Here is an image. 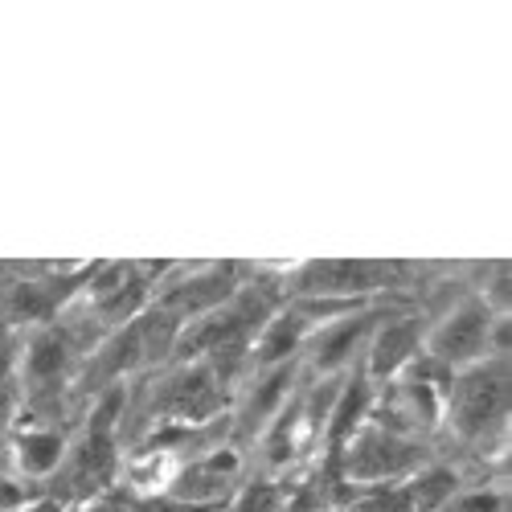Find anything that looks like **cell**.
<instances>
[{"instance_id":"obj_8","label":"cell","mask_w":512,"mask_h":512,"mask_svg":"<svg viewBox=\"0 0 512 512\" xmlns=\"http://www.w3.org/2000/svg\"><path fill=\"white\" fill-rule=\"evenodd\" d=\"M295 377H300V361H287V365H275V369L259 373V381H254L250 394L242 398V410H238V422H234L238 439H263L271 431V422L291 402Z\"/></svg>"},{"instance_id":"obj_9","label":"cell","mask_w":512,"mask_h":512,"mask_svg":"<svg viewBox=\"0 0 512 512\" xmlns=\"http://www.w3.org/2000/svg\"><path fill=\"white\" fill-rule=\"evenodd\" d=\"M234 291H238V275H234L230 267L193 271V275H185L177 287H168V291L160 295V304H156V308L168 312L173 320H181V324H189V320L213 312L218 304H226Z\"/></svg>"},{"instance_id":"obj_10","label":"cell","mask_w":512,"mask_h":512,"mask_svg":"<svg viewBox=\"0 0 512 512\" xmlns=\"http://www.w3.org/2000/svg\"><path fill=\"white\" fill-rule=\"evenodd\" d=\"M422 320L418 316H390L373 336H369V357H365V377L369 381H390L422 345Z\"/></svg>"},{"instance_id":"obj_19","label":"cell","mask_w":512,"mask_h":512,"mask_svg":"<svg viewBox=\"0 0 512 512\" xmlns=\"http://www.w3.org/2000/svg\"><path fill=\"white\" fill-rule=\"evenodd\" d=\"M21 504V488L17 484H5L0 480V512H13Z\"/></svg>"},{"instance_id":"obj_16","label":"cell","mask_w":512,"mask_h":512,"mask_svg":"<svg viewBox=\"0 0 512 512\" xmlns=\"http://www.w3.org/2000/svg\"><path fill=\"white\" fill-rule=\"evenodd\" d=\"M58 304H62V287L58 283H46V279L21 283L13 291V316L17 320H41V316H50Z\"/></svg>"},{"instance_id":"obj_17","label":"cell","mask_w":512,"mask_h":512,"mask_svg":"<svg viewBox=\"0 0 512 512\" xmlns=\"http://www.w3.org/2000/svg\"><path fill=\"white\" fill-rule=\"evenodd\" d=\"M279 508H283V492L275 484H263V480L242 488V496L234 504V512H279Z\"/></svg>"},{"instance_id":"obj_7","label":"cell","mask_w":512,"mask_h":512,"mask_svg":"<svg viewBox=\"0 0 512 512\" xmlns=\"http://www.w3.org/2000/svg\"><path fill=\"white\" fill-rule=\"evenodd\" d=\"M295 291L312 295V300H369V291H381L394 283V271L381 263H361V259H328L312 263L291 275Z\"/></svg>"},{"instance_id":"obj_3","label":"cell","mask_w":512,"mask_h":512,"mask_svg":"<svg viewBox=\"0 0 512 512\" xmlns=\"http://www.w3.org/2000/svg\"><path fill=\"white\" fill-rule=\"evenodd\" d=\"M340 459V476L345 480H357V484H394V480H410L414 472H422L431 451L418 439H406V435H394L386 426H365V431H353L349 443L336 451Z\"/></svg>"},{"instance_id":"obj_5","label":"cell","mask_w":512,"mask_h":512,"mask_svg":"<svg viewBox=\"0 0 512 512\" xmlns=\"http://www.w3.org/2000/svg\"><path fill=\"white\" fill-rule=\"evenodd\" d=\"M222 394H226V369H218V361H209V357L189 361L152 386V414L177 418L181 426L201 422L222 402Z\"/></svg>"},{"instance_id":"obj_2","label":"cell","mask_w":512,"mask_h":512,"mask_svg":"<svg viewBox=\"0 0 512 512\" xmlns=\"http://www.w3.org/2000/svg\"><path fill=\"white\" fill-rule=\"evenodd\" d=\"M508 426V365L476 361L451 390V431L463 443H492Z\"/></svg>"},{"instance_id":"obj_18","label":"cell","mask_w":512,"mask_h":512,"mask_svg":"<svg viewBox=\"0 0 512 512\" xmlns=\"http://www.w3.org/2000/svg\"><path fill=\"white\" fill-rule=\"evenodd\" d=\"M439 512H504L500 492H455Z\"/></svg>"},{"instance_id":"obj_12","label":"cell","mask_w":512,"mask_h":512,"mask_svg":"<svg viewBox=\"0 0 512 512\" xmlns=\"http://www.w3.org/2000/svg\"><path fill=\"white\" fill-rule=\"evenodd\" d=\"M66 365H70V340L62 332H37V340L25 353V381H29V390H37V394L58 390L62 377H66Z\"/></svg>"},{"instance_id":"obj_11","label":"cell","mask_w":512,"mask_h":512,"mask_svg":"<svg viewBox=\"0 0 512 512\" xmlns=\"http://www.w3.org/2000/svg\"><path fill=\"white\" fill-rule=\"evenodd\" d=\"M308 332H312V324L300 316V308H283V312H275V316L263 324V332L254 336V349H250L254 369L263 373V369H275V365L295 361V353L304 349Z\"/></svg>"},{"instance_id":"obj_14","label":"cell","mask_w":512,"mask_h":512,"mask_svg":"<svg viewBox=\"0 0 512 512\" xmlns=\"http://www.w3.org/2000/svg\"><path fill=\"white\" fill-rule=\"evenodd\" d=\"M410 512H439L455 492H459V476L455 472H439V467H422L402 484Z\"/></svg>"},{"instance_id":"obj_15","label":"cell","mask_w":512,"mask_h":512,"mask_svg":"<svg viewBox=\"0 0 512 512\" xmlns=\"http://www.w3.org/2000/svg\"><path fill=\"white\" fill-rule=\"evenodd\" d=\"M62 451H66V443H62V435H54V431H29V435H21V443H17V459H21V467H25L29 476L54 472L58 459H62Z\"/></svg>"},{"instance_id":"obj_6","label":"cell","mask_w":512,"mask_h":512,"mask_svg":"<svg viewBox=\"0 0 512 512\" xmlns=\"http://www.w3.org/2000/svg\"><path fill=\"white\" fill-rule=\"evenodd\" d=\"M426 353H431L443 369H459V365H476L484 357V349L492 345V312L480 300L459 304L443 324H435L422 336Z\"/></svg>"},{"instance_id":"obj_1","label":"cell","mask_w":512,"mask_h":512,"mask_svg":"<svg viewBox=\"0 0 512 512\" xmlns=\"http://www.w3.org/2000/svg\"><path fill=\"white\" fill-rule=\"evenodd\" d=\"M271 316H275V308L259 287H238L226 304L181 324L173 361L189 365V361H205V357H234L246 345H254V336L263 332V324Z\"/></svg>"},{"instance_id":"obj_13","label":"cell","mask_w":512,"mask_h":512,"mask_svg":"<svg viewBox=\"0 0 512 512\" xmlns=\"http://www.w3.org/2000/svg\"><path fill=\"white\" fill-rule=\"evenodd\" d=\"M369 402H373V381L365 377V369H353L349 381H340V394L332 402V414H328V439H332V451H340L349 443V435L361 426V418L369 414Z\"/></svg>"},{"instance_id":"obj_20","label":"cell","mask_w":512,"mask_h":512,"mask_svg":"<svg viewBox=\"0 0 512 512\" xmlns=\"http://www.w3.org/2000/svg\"><path fill=\"white\" fill-rule=\"evenodd\" d=\"M5 369H9V349H5V336H0V381H5Z\"/></svg>"},{"instance_id":"obj_4","label":"cell","mask_w":512,"mask_h":512,"mask_svg":"<svg viewBox=\"0 0 512 512\" xmlns=\"http://www.w3.org/2000/svg\"><path fill=\"white\" fill-rule=\"evenodd\" d=\"M390 316H398V312H390V308H357V312H345V316H336V320H324V324H316L312 332H308V340H304V361H308V369L316 373V377H336L340 369H349V361H353V353L361 349V345H369V336L386 324Z\"/></svg>"}]
</instances>
